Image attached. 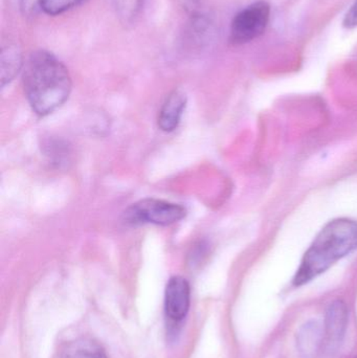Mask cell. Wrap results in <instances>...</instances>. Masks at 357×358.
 <instances>
[{"instance_id": "11", "label": "cell", "mask_w": 357, "mask_h": 358, "mask_svg": "<svg viewBox=\"0 0 357 358\" xmlns=\"http://www.w3.org/2000/svg\"><path fill=\"white\" fill-rule=\"evenodd\" d=\"M84 0H41V10L46 14L56 16L75 8Z\"/></svg>"}, {"instance_id": "2", "label": "cell", "mask_w": 357, "mask_h": 358, "mask_svg": "<svg viewBox=\"0 0 357 358\" xmlns=\"http://www.w3.org/2000/svg\"><path fill=\"white\" fill-rule=\"evenodd\" d=\"M356 248V221L348 218L329 221L304 254L293 285L300 287L310 283Z\"/></svg>"}, {"instance_id": "13", "label": "cell", "mask_w": 357, "mask_h": 358, "mask_svg": "<svg viewBox=\"0 0 357 358\" xmlns=\"http://www.w3.org/2000/svg\"><path fill=\"white\" fill-rule=\"evenodd\" d=\"M344 25L346 27H349V29L357 27V0L346 14L345 19H344Z\"/></svg>"}, {"instance_id": "8", "label": "cell", "mask_w": 357, "mask_h": 358, "mask_svg": "<svg viewBox=\"0 0 357 358\" xmlns=\"http://www.w3.org/2000/svg\"><path fill=\"white\" fill-rule=\"evenodd\" d=\"M186 105L187 96L182 90L172 92L159 111V128L165 132L174 131L180 125Z\"/></svg>"}, {"instance_id": "4", "label": "cell", "mask_w": 357, "mask_h": 358, "mask_svg": "<svg viewBox=\"0 0 357 358\" xmlns=\"http://www.w3.org/2000/svg\"><path fill=\"white\" fill-rule=\"evenodd\" d=\"M186 214V208L180 204L147 198L132 204L126 210V218L132 223L171 225L184 219Z\"/></svg>"}, {"instance_id": "14", "label": "cell", "mask_w": 357, "mask_h": 358, "mask_svg": "<svg viewBox=\"0 0 357 358\" xmlns=\"http://www.w3.org/2000/svg\"><path fill=\"white\" fill-rule=\"evenodd\" d=\"M184 4V8H188L189 10H194L196 8L198 0H180Z\"/></svg>"}, {"instance_id": "6", "label": "cell", "mask_w": 357, "mask_h": 358, "mask_svg": "<svg viewBox=\"0 0 357 358\" xmlns=\"http://www.w3.org/2000/svg\"><path fill=\"white\" fill-rule=\"evenodd\" d=\"M190 284L182 277H173L168 282L165 294V313L170 321L182 322L190 309Z\"/></svg>"}, {"instance_id": "10", "label": "cell", "mask_w": 357, "mask_h": 358, "mask_svg": "<svg viewBox=\"0 0 357 358\" xmlns=\"http://www.w3.org/2000/svg\"><path fill=\"white\" fill-rule=\"evenodd\" d=\"M63 358H107V355L99 343L90 338H80L67 346Z\"/></svg>"}, {"instance_id": "3", "label": "cell", "mask_w": 357, "mask_h": 358, "mask_svg": "<svg viewBox=\"0 0 357 358\" xmlns=\"http://www.w3.org/2000/svg\"><path fill=\"white\" fill-rule=\"evenodd\" d=\"M270 20V4L263 0L254 2L238 13L231 23L233 44H245L263 35Z\"/></svg>"}, {"instance_id": "5", "label": "cell", "mask_w": 357, "mask_h": 358, "mask_svg": "<svg viewBox=\"0 0 357 358\" xmlns=\"http://www.w3.org/2000/svg\"><path fill=\"white\" fill-rule=\"evenodd\" d=\"M349 321V310L344 301L335 300L329 305L325 315L324 347L327 352L339 350L345 338Z\"/></svg>"}, {"instance_id": "7", "label": "cell", "mask_w": 357, "mask_h": 358, "mask_svg": "<svg viewBox=\"0 0 357 358\" xmlns=\"http://www.w3.org/2000/svg\"><path fill=\"white\" fill-rule=\"evenodd\" d=\"M296 340L300 358H316L324 347V329L318 321L310 320L299 328Z\"/></svg>"}, {"instance_id": "12", "label": "cell", "mask_w": 357, "mask_h": 358, "mask_svg": "<svg viewBox=\"0 0 357 358\" xmlns=\"http://www.w3.org/2000/svg\"><path fill=\"white\" fill-rule=\"evenodd\" d=\"M21 10L27 16H33L41 10V0H20Z\"/></svg>"}, {"instance_id": "1", "label": "cell", "mask_w": 357, "mask_h": 358, "mask_svg": "<svg viewBox=\"0 0 357 358\" xmlns=\"http://www.w3.org/2000/svg\"><path fill=\"white\" fill-rule=\"evenodd\" d=\"M23 87L33 110L44 117L66 102L71 92V76L52 52L36 50L25 61Z\"/></svg>"}, {"instance_id": "9", "label": "cell", "mask_w": 357, "mask_h": 358, "mask_svg": "<svg viewBox=\"0 0 357 358\" xmlns=\"http://www.w3.org/2000/svg\"><path fill=\"white\" fill-rule=\"evenodd\" d=\"M23 59L18 46L8 44L3 46L0 56V73H1V86L10 83L17 73L22 69Z\"/></svg>"}]
</instances>
